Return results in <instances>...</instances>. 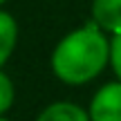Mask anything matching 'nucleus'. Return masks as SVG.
Instances as JSON below:
<instances>
[{"mask_svg":"<svg viewBox=\"0 0 121 121\" xmlns=\"http://www.w3.org/2000/svg\"><path fill=\"white\" fill-rule=\"evenodd\" d=\"M110 60V43L94 20L69 31L54 47L52 69L67 85H81L103 72Z\"/></svg>","mask_w":121,"mask_h":121,"instance_id":"f257e3e1","label":"nucleus"},{"mask_svg":"<svg viewBox=\"0 0 121 121\" xmlns=\"http://www.w3.org/2000/svg\"><path fill=\"white\" fill-rule=\"evenodd\" d=\"M87 114L92 121H121V81L101 87L92 99Z\"/></svg>","mask_w":121,"mask_h":121,"instance_id":"f03ea898","label":"nucleus"},{"mask_svg":"<svg viewBox=\"0 0 121 121\" xmlns=\"http://www.w3.org/2000/svg\"><path fill=\"white\" fill-rule=\"evenodd\" d=\"M92 18L103 31L121 34V0H92Z\"/></svg>","mask_w":121,"mask_h":121,"instance_id":"7ed1b4c3","label":"nucleus"},{"mask_svg":"<svg viewBox=\"0 0 121 121\" xmlns=\"http://www.w3.org/2000/svg\"><path fill=\"white\" fill-rule=\"evenodd\" d=\"M36 121H92L90 114L83 108H78L76 103H69V101H58L52 103L49 108H45L38 114Z\"/></svg>","mask_w":121,"mask_h":121,"instance_id":"20e7f679","label":"nucleus"},{"mask_svg":"<svg viewBox=\"0 0 121 121\" xmlns=\"http://www.w3.org/2000/svg\"><path fill=\"white\" fill-rule=\"evenodd\" d=\"M16 40H18V25L13 20V16L7 11H0V67L13 54Z\"/></svg>","mask_w":121,"mask_h":121,"instance_id":"39448f33","label":"nucleus"},{"mask_svg":"<svg viewBox=\"0 0 121 121\" xmlns=\"http://www.w3.org/2000/svg\"><path fill=\"white\" fill-rule=\"evenodd\" d=\"M13 96H16V90H13L11 78L4 72H0V117L13 105Z\"/></svg>","mask_w":121,"mask_h":121,"instance_id":"423d86ee","label":"nucleus"},{"mask_svg":"<svg viewBox=\"0 0 121 121\" xmlns=\"http://www.w3.org/2000/svg\"><path fill=\"white\" fill-rule=\"evenodd\" d=\"M110 63H112L114 74L121 81V34H114L112 43H110Z\"/></svg>","mask_w":121,"mask_h":121,"instance_id":"0eeeda50","label":"nucleus"},{"mask_svg":"<svg viewBox=\"0 0 121 121\" xmlns=\"http://www.w3.org/2000/svg\"><path fill=\"white\" fill-rule=\"evenodd\" d=\"M4 2H7V0H0V4H4Z\"/></svg>","mask_w":121,"mask_h":121,"instance_id":"6e6552de","label":"nucleus"},{"mask_svg":"<svg viewBox=\"0 0 121 121\" xmlns=\"http://www.w3.org/2000/svg\"><path fill=\"white\" fill-rule=\"evenodd\" d=\"M0 121H9V119H2V117H0Z\"/></svg>","mask_w":121,"mask_h":121,"instance_id":"1a4fd4ad","label":"nucleus"}]
</instances>
